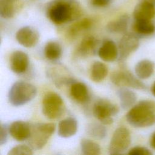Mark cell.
Listing matches in <instances>:
<instances>
[{"label":"cell","mask_w":155,"mask_h":155,"mask_svg":"<svg viewBox=\"0 0 155 155\" xmlns=\"http://www.w3.org/2000/svg\"><path fill=\"white\" fill-rule=\"evenodd\" d=\"M31 131L28 138V142L32 149L40 150L47 143L54 133L56 127L52 122L35 123L30 124Z\"/></svg>","instance_id":"4"},{"label":"cell","mask_w":155,"mask_h":155,"mask_svg":"<svg viewBox=\"0 0 155 155\" xmlns=\"http://www.w3.org/2000/svg\"><path fill=\"white\" fill-rule=\"evenodd\" d=\"M98 55L104 61H114L119 56L118 47L113 41H106L99 48L98 50Z\"/></svg>","instance_id":"14"},{"label":"cell","mask_w":155,"mask_h":155,"mask_svg":"<svg viewBox=\"0 0 155 155\" xmlns=\"http://www.w3.org/2000/svg\"><path fill=\"white\" fill-rule=\"evenodd\" d=\"M71 96L79 102H85L88 97V91L87 86L82 82H75L70 88Z\"/></svg>","instance_id":"22"},{"label":"cell","mask_w":155,"mask_h":155,"mask_svg":"<svg viewBox=\"0 0 155 155\" xmlns=\"http://www.w3.org/2000/svg\"><path fill=\"white\" fill-rule=\"evenodd\" d=\"M1 133H0V145L4 144L7 139V129L5 125H1Z\"/></svg>","instance_id":"30"},{"label":"cell","mask_w":155,"mask_h":155,"mask_svg":"<svg viewBox=\"0 0 155 155\" xmlns=\"http://www.w3.org/2000/svg\"><path fill=\"white\" fill-rule=\"evenodd\" d=\"M131 134L128 128L120 127L115 130L111 139L108 151L110 154H120L126 151L130 145Z\"/></svg>","instance_id":"7"},{"label":"cell","mask_w":155,"mask_h":155,"mask_svg":"<svg viewBox=\"0 0 155 155\" xmlns=\"http://www.w3.org/2000/svg\"><path fill=\"white\" fill-rule=\"evenodd\" d=\"M139 40L135 34L132 33H125L119 41L118 45L119 60L126 59L139 48Z\"/></svg>","instance_id":"9"},{"label":"cell","mask_w":155,"mask_h":155,"mask_svg":"<svg viewBox=\"0 0 155 155\" xmlns=\"http://www.w3.org/2000/svg\"><path fill=\"white\" fill-rule=\"evenodd\" d=\"M78 131L77 120L73 117H68L62 120L58 125V133L63 138H68L74 136Z\"/></svg>","instance_id":"16"},{"label":"cell","mask_w":155,"mask_h":155,"mask_svg":"<svg viewBox=\"0 0 155 155\" xmlns=\"http://www.w3.org/2000/svg\"><path fill=\"white\" fill-rule=\"evenodd\" d=\"M150 145L151 147L154 149L155 150V132H154L151 137H150Z\"/></svg>","instance_id":"32"},{"label":"cell","mask_w":155,"mask_h":155,"mask_svg":"<svg viewBox=\"0 0 155 155\" xmlns=\"http://www.w3.org/2000/svg\"><path fill=\"white\" fill-rule=\"evenodd\" d=\"M65 107L62 97L57 93L50 92L42 99V111L49 119H57L64 113Z\"/></svg>","instance_id":"5"},{"label":"cell","mask_w":155,"mask_h":155,"mask_svg":"<svg viewBox=\"0 0 155 155\" xmlns=\"http://www.w3.org/2000/svg\"><path fill=\"white\" fill-rule=\"evenodd\" d=\"M81 150L85 155H99L101 148L96 142L86 138L81 139L80 142Z\"/></svg>","instance_id":"26"},{"label":"cell","mask_w":155,"mask_h":155,"mask_svg":"<svg viewBox=\"0 0 155 155\" xmlns=\"http://www.w3.org/2000/svg\"><path fill=\"white\" fill-rule=\"evenodd\" d=\"M133 15L135 20H151L155 17V6L141 1L134 7Z\"/></svg>","instance_id":"13"},{"label":"cell","mask_w":155,"mask_h":155,"mask_svg":"<svg viewBox=\"0 0 155 155\" xmlns=\"http://www.w3.org/2000/svg\"><path fill=\"white\" fill-rule=\"evenodd\" d=\"M47 13L53 22L62 24L78 19L82 10L77 0H52L48 5Z\"/></svg>","instance_id":"1"},{"label":"cell","mask_w":155,"mask_h":155,"mask_svg":"<svg viewBox=\"0 0 155 155\" xmlns=\"http://www.w3.org/2000/svg\"><path fill=\"white\" fill-rule=\"evenodd\" d=\"M130 155H152V152L144 147L136 146L131 148L128 153Z\"/></svg>","instance_id":"29"},{"label":"cell","mask_w":155,"mask_h":155,"mask_svg":"<svg viewBox=\"0 0 155 155\" xmlns=\"http://www.w3.org/2000/svg\"><path fill=\"white\" fill-rule=\"evenodd\" d=\"M117 94L120 100L121 107L128 109L132 107L137 99L136 94L127 87H121L117 91Z\"/></svg>","instance_id":"19"},{"label":"cell","mask_w":155,"mask_h":155,"mask_svg":"<svg viewBox=\"0 0 155 155\" xmlns=\"http://www.w3.org/2000/svg\"><path fill=\"white\" fill-rule=\"evenodd\" d=\"M112 0H91V4L96 7H105L108 5Z\"/></svg>","instance_id":"31"},{"label":"cell","mask_w":155,"mask_h":155,"mask_svg":"<svg viewBox=\"0 0 155 155\" xmlns=\"http://www.w3.org/2000/svg\"><path fill=\"white\" fill-rule=\"evenodd\" d=\"M44 54L47 59L54 61L59 59L62 54V48L56 41H49L44 47Z\"/></svg>","instance_id":"25"},{"label":"cell","mask_w":155,"mask_h":155,"mask_svg":"<svg viewBox=\"0 0 155 155\" xmlns=\"http://www.w3.org/2000/svg\"><path fill=\"white\" fill-rule=\"evenodd\" d=\"M133 27L134 31L141 35H150L155 31V25L151 20H135Z\"/></svg>","instance_id":"24"},{"label":"cell","mask_w":155,"mask_h":155,"mask_svg":"<svg viewBox=\"0 0 155 155\" xmlns=\"http://www.w3.org/2000/svg\"><path fill=\"white\" fill-rule=\"evenodd\" d=\"M15 37L19 44L27 48L35 46L39 41L38 31L30 26H25L19 29Z\"/></svg>","instance_id":"10"},{"label":"cell","mask_w":155,"mask_h":155,"mask_svg":"<svg viewBox=\"0 0 155 155\" xmlns=\"http://www.w3.org/2000/svg\"><path fill=\"white\" fill-rule=\"evenodd\" d=\"M98 40L93 36H87L81 41L77 48V54L81 57H88L94 53L98 45Z\"/></svg>","instance_id":"15"},{"label":"cell","mask_w":155,"mask_h":155,"mask_svg":"<svg viewBox=\"0 0 155 155\" xmlns=\"http://www.w3.org/2000/svg\"><path fill=\"white\" fill-rule=\"evenodd\" d=\"M151 93H152V94H153V96H155V81L154 82L152 86H151Z\"/></svg>","instance_id":"33"},{"label":"cell","mask_w":155,"mask_h":155,"mask_svg":"<svg viewBox=\"0 0 155 155\" xmlns=\"http://www.w3.org/2000/svg\"><path fill=\"white\" fill-rule=\"evenodd\" d=\"M130 21V17L127 15H124L118 19L110 21L107 25V30L113 33H123L127 30Z\"/></svg>","instance_id":"20"},{"label":"cell","mask_w":155,"mask_h":155,"mask_svg":"<svg viewBox=\"0 0 155 155\" xmlns=\"http://www.w3.org/2000/svg\"><path fill=\"white\" fill-rule=\"evenodd\" d=\"M141 1L148 2L149 4H151L153 5L154 6H155V0H141Z\"/></svg>","instance_id":"34"},{"label":"cell","mask_w":155,"mask_h":155,"mask_svg":"<svg viewBox=\"0 0 155 155\" xmlns=\"http://www.w3.org/2000/svg\"><path fill=\"white\" fill-rule=\"evenodd\" d=\"M128 123L136 128H146L155 124V102L143 100L134 105L126 114Z\"/></svg>","instance_id":"2"},{"label":"cell","mask_w":155,"mask_h":155,"mask_svg":"<svg viewBox=\"0 0 155 155\" xmlns=\"http://www.w3.org/2000/svg\"><path fill=\"white\" fill-rule=\"evenodd\" d=\"M118 112V107L105 99L97 100L93 107L94 116L104 125L111 124L113 122V117Z\"/></svg>","instance_id":"6"},{"label":"cell","mask_w":155,"mask_h":155,"mask_svg":"<svg viewBox=\"0 0 155 155\" xmlns=\"http://www.w3.org/2000/svg\"><path fill=\"white\" fill-rule=\"evenodd\" d=\"M87 134L97 139H102L107 135V130L102 124L96 122L90 123L87 125Z\"/></svg>","instance_id":"27"},{"label":"cell","mask_w":155,"mask_h":155,"mask_svg":"<svg viewBox=\"0 0 155 155\" xmlns=\"http://www.w3.org/2000/svg\"><path fill=\"white\" fill-rule=\"evenodd\" d=\"M8 131L13 139L18 141H23L28 139L30 134L31 125L26 122L16 120L10 124Z\"/></svg>","instance_id":"12"},{"label":"cell","mask_w":155,"mask_h":155,"mask_svg":"<svg viewBox=\"0 0 155 155\" xmlns=\"http://www.w3.org/2000/svg\"><path fill=\"white\" fill-rule=\"evenodd\" d=\"M108 72V68L105 64L99 61L95 62L91 68V79L95 82H100L106 78Z\"/></svg>","instance_id":"23"},{"label":"cell","mask_w":155,"mask_h":155,"mask_svg":"<svg viewBox=\"0 0 155 155\" xmlns=\"http://www.w3.org/2000/svg\"><path fill=\"white\" fill-rule=\"evenodd\" d=\"M36 93L35 86L29 82L19 81L11 87L8 92V101L13 106H21L33 99Z\"/></svg>","instance_id":"3"},{"label":"cell","mask_w":155,"mask_h":155,"mask_svg":"<svg viewBox=\"0 0 155 155\" xmlns=\"http://www.w3.org/2000/svg\"><path fill=\"white\" fill-rule=\"evenodd\" d=\"M21 7L20 0H0V15L4 19L12 18Z\"/></svg>","instance_id":"17"},{"label":"cell","mask_w":155,"mask_h":155,"mask_svg":"<svg viewBox=\"0 0 155 155\" xmlns=\"http://www.w3.org/2000/svg\"><path fill=\"white\" fill-rule=\"evenodd\" d=\"M111 81L115 85L120 87L143 90L145 85L137 77L126 69L116 70L111 74Z\"/></svg>","instance_id":"8"},{"label":"cell","mask_w":155,"mask_h":155,"mask_svg":"<svg viewBox=\"0 0 155 155\" xmlns=\"http://www.w3.org/2000/svg\"><path fill=\"white\" fill-rule=\"evenodd\" d=\"M33 151L30 147L25 145H18L11 148L7 155H32Z\"/></svg>","instance_id":"28"},{"label":"cell","mask_w":155,"mask_h":155,"mask_svg":"<svg viewBox=\"0 0 155 155\" xmlns=\"http://www.w3.org/2000/svg\"><path fill=\"white\" fill-rule=\"evenodd\" d=\"M28 62L27 54L22 51H14L10 58V68L16 74L24 73L28 67Z\"/></svg>","instance_id":"11"},{"label":"cell","mask_w":155,"mask_h":155,"mask_svg":"<svg viewBox=\"0 0 155 155\" xmlns=\"http://www.w3.org/2000/svg\"><path fill=\"white\" fill-rule=\"evenodd\" d=\"M154 63L148 59H143L139 61L134 67L136 75L140 79H147L150 78L154 73Z\"/></svg>","instance_id":"18"},{"label":"cell","mask_w":155,"mask_h":155,"mask_svg":"<svg viewBox=\"0 0 155 155\" xmlns=\"http://www.w3.org/2000/svg\"><path fill=\"white\" fill-rule=\"evenodd\" d=\"M93 21L89 18L82 19L73 24L68 28L67 35L70 38H75L81 32L88 30L91 27Z\"/></svg>","instance_id":"21"}]
</instances>
